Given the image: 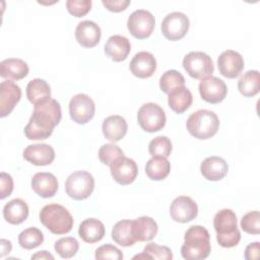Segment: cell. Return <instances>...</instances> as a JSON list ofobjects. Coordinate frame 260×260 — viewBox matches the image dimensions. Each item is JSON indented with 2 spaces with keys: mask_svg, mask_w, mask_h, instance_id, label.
I'll return each mask as SVG.
<instances>
[{
  "mask_svg": "<svg viewBox=\"0 0 260 260\" xmlns=\"http://www.w3.org/2000/svg\"><path fill=\"white\" fill-rule=\"evenodd\" d=\"M62 117L61 106L54 99L36 105L28 123L24 127V134L30 140H44L53 133Z\"/></svg>",
  "mask_w": 260,
  "mask_h": 260,
  "instance_id": "obj_1",
  "label": "cell"
},
{
  "mask_svg": "<svg viewBox=\"0 0 260 260\" xmlns=\"http://www.w3.org/2000/svg\"><path fill=\"white\" fill-rule=\"evenodd\" d=\"M208 231L201 225L190 226L184 237L181 255L186 260H202L208 257L211 246Z\"/></svg>",
  "mask_w": 260,
  "mask_h": 260,
  "instance_id": "obj_2",
  "label": "cell"
},
{
  "mask_svg": "<svg viewBox=\"0 0 260 260\" xmlns=\"http://www.w3.org/2000/svg\"><path fill=\"white\" fill-rule=\"evenodd\" d=\"M217 243L223 248H233L241 240V233L237 226V215L232 209L219 210L213 218Z\"/></svg>",
  "mask_w": 260,
  "mask_h": 260,
  "instance_id": "obj_3",
  "label": "cell"
},
{
  "mask_svg": "<svg viewBox=\"0 0 260 260\" xmlns=\"http://www.w3.org/2000/svg\"><path fill=\"white\" fill-rule=\"evenodd\" d=\"M41 222L53 234L64 235L73 226V217L62 205L52 203L45 205L40 211Z\"/></svg>",
  "mask_w": 260,
  "mask_h": 260,
  "instance_id": "obj_4",
  "label": "cell"
},
{
  "mask_svg": "<svg viewBox=\"0 0 260 260\" xmlns=\"http://www.w3.org/2000/svg\"><path fill=\"white\" fill-rule=\"evenodd\" d=\"M186 127L193 137L208 139L217 133L219 119L214 112L202 109L190 115L186 122Z\"/></svg>",
  "mask_w": 260,
  "mask_h": 260,
  "instance_id": "obj_5",
  "label": "cell"
},
{
  "mask_svg": "<svg viewBox=\"0 0 260 260\" xmlns=\"http://www.w3.org/2000/svg\"><path fill=\"white\" fill-rule=\"evenodd\" d=\"M94 189V179L86 171H76L68 176L65 182V190L69 197L75 200L88 198Z\"/></svg>",
  "mask_w": 260,
  "mask_h": 260,
  "instance_id": "obj_6",
  "label": "cell"
},
{
  "mask_svg": "<svg viewBox=\"0 0 260 260\" xmlns=\"http://www.w3.org/2000/svg\"><path fill=\"white\" fill-rule=\"evenodd\" d=\"M166 114L160 106L154 103L142 105L137 113L139 126L146 132H156L166 125Z\"/></svg>",
  "mask_w": 260,
  "mask_h": 260,
  "instance_id": "obj_7",
  "label": "cell"
},
{
  "mask_svg": "<svg viewBox=\"0 0 260 260\" xmlns=\"http://www.w3.org/2000/svg\"><path fill=\"white\" fill-rule=\"evenodd\" d=\"M183 67L195 79H203L211 76L214 70L211 58L206 53L199 51L188 53L183 59Z\"/></svg>",
  "mask_w": 260,
  "mask_h": 260,
  "instance_id": "obj_8",
  "label": "cell"
},
{
  "mask_svg": "<svg viewBox=\"0 0 260 260\" xmlns=\"http://www.w3.org/2000/svg\"><path fill=\"white\" fill-rule=\"evenodd\" d=\"M154 25V16L145 9H137L133 11L127 20L128 30L134 38L138 40L148 38L151 35Z\"/></svg>",
  "mask_w": 260,
  "mask_h": 260,
  "instance_id": "obj_9",
  "label": "cell"
},
{
  "mask_svg": "<svg viewBox=\"0 0 260 260\" xmlns=\"http://www.w3.org/2000/svg\"><path fill=\"white\" fill-rule=\"evenodd\" d=\"M188 16L180 11H174L165 16L161 22V32L170 41H179L184 38L189 29Z\"/></svg>",
  "mask_w": 260,
  "mask_h": 260,
  "instance_id": "obj_10",
  "label": "cell"
},
{
  "mask_svg": "<svg viewBox=\"0 0 260 260\" xmlns=\"http://www.w3.org/2000/svg\"><path fill=\"white\" fill-rule=\"evenodd\" d=\"M94 112L95 105L89 95L78 93L71 98L69 103V114L75 123L86 124L93 118Z\"/></svg>",
  "mask_w": 260,
  "mask_h": 260,
  "instance_id": "obj_11",
  "label": "cell"
},
{
  "mask_svg": "<svg viewBox=\"0 0 260 260\" xmlns=\"http://www.w3.org/2000/svg\"><path fill=\"white\" fill-rule=\"evenodd\" d=\"M199 93L205 102L218 104L226 96L228 88L222 79L215 76H208L201 79L199 83Z\"/></svg>",
  "mask_w": 260,
  "mask_h": 260,
  "instance_id": "obj_12",
  "label": "cell"
},
{
  "mask_svg": "<svg viewBox=\"0 0 260 260\" xmlns=\"http://www.w3.org/2000/svg\"><path fill=\"white\" fill-rule=\"evenodd\" d=\"M110 170L113 179L120 185H129L133 183L138 174V168L134 159L124 155L117 158L110 166Z\"/></svg>",
  "mask_w": 260,
  "mask_h": 260,
  "instance_id": "obj_13",
  "label": "cell"
},
{
  "mask_svg": "<svg viewBox=\"0 0 260 260\" xmlns=\"http://www.w3.org/2000/svg\"><path fill=\"white\" fill-rule=\"evenodd\" d=\"M170 214L175 221L186 223L197 216L198 206L191 197L179 196L173 200L170 206Z\"/></svg>",
  "mask_w": 260,
  "mask_h": 260,
  "instance_id": "obj_14",
  "label": "cell"
},
{
  "mask_svg": "<svg viewBox=\"0 0 260 260\" xmlns=\"http://www.w3.org/2000/svg\"><path fill=\"white\" fill-rule=\"evenodd\" d=\"M219 73L226 78H236L244 68V59L242 55L234 50L222 52L217 59Z\"/></svg>",
  "mask_w": 260,
  "mask_h": 260,
  "instance_id": "obj_15",
  "label": "cell"
},
{
  "mask_svg": "<svg viewBox=\"0 0 260 260\" xmlns=\"http://www.w3.org/2000/svg\"><path fill=\"white\" fill-rule=\"evenodd\" d=\"M20 98L21 89L16 83L10 80L2 81L0 84V117L4 118L9 115Z\"/></svg>",
  "mask_w": 260,
  "mask_h": 260,
  "instance_id": "obj_16",
  "label": "cell"
},
{
  "mask_svg": "<svg viewBox=\"0 0 260 260\" xmlns=\"http://www.w3.org/2000/svg\"><path fill=\"white\" fill-rule=\"evenodd\" d=\"M129 69L131 73L138 78H148L152 76L156 69V60L151 53L141 51L134 55L130 62Z\"/></svg>",
  "mask_w": 260,
  "mask_h": 260,
  "instance_id": "obj_17",
  "label": "cell"
},
{
  "mask_svg": "<svg viewBox=\"0 0 260 260\" xmlns=\"http://www.w3.org/2000/svg\"><path fill=\"white\" fill-rule=\"evenodd\" d=\"M101 27L91 20L80 21L75 28V39L84 48L96 46L101 40Z\"/></svg>",
  "mask_w": 260,
  "mask_h": 260,
  "instance_id": "obj_18",
  "label": "cell"
},
{
  "mask_svg": "<svg viewBox=\"0 0 260 260\" xmlns=\"http://www.w3.org/2000/svg\"><path fill=\"white\" fill-rule=\"evenodd\" d=\"M22 155L24 159L35 166H48L52 164L55 158V150L49 144H30L23 150Z\"/></svg>",
  "mask_w": 260,
  "mask_h": 260,
  "instance_id": "obj_19",
  "label": "cell"
},
{
  "mask_svg": "<svg viewBox=\"0 0 260 260\" xmlns=\"http://www.w3.org/2000/svg\"><path fill=\"white\" fill-rule=\"evenodd\" d=\"M131 51L130 41L120 35H114L110 37L105 45L106 55L115 62L124 61Z\"/></svg>",
  "mask_w": 260,
  "mask_h": 260,
  "instance_id": "obj_20",
  "label": "cell"
},
{
  "mask_svg": "<svg viewBox=\"0 0 260 260\" xmlns=\"http://www.w3.org/2000/svg\"><path fill=\"white\" fill-rule=\"evenodd\" d=\"M200 172L208 181H219L226 176L229 166L222 157L209 156L201 162Z\"/></svg>",
  "mask_w": 260,
  "mask_h": 260,
  "instance_id": "obj_21",
  "label": "cell"
},
{
  "mask_svg": "<svg viewBox=\"0 0 260 260\" xmlns=\"http://www.w3.org/2000/svg\"><path fill=\"white\" fill-rule=\"evenodd\" d=\"M31 188L39 196L50 198L53 197L58 190V181L51 173H37L31 179Z\"/></svg>",
  "mask_w": 260,
  "mask_h": 260,
  "instance_id": "obj_22",
  "label": "cell"
},
{
  "mask_svg": "<svg viewBox=\"0 0 260 260\" xmlns=\"http://www.w3.org/2000/svg\"><path fill=\"white\" fill-rule=\"evenodd\" d=\"M128 125L126 120L119 115L107 117L102 125L104 136L111 142L120 141L127 133Z\"/></svg>",
  "mask_w": 260,
  "mask_h": 260,
  "instance_id": "obj_23",
  "label": "cell"
},
{
  "mask_svg": "<svg viewBox=\"0 0 260 260\" xmlns=\"http://www.w3.org/2000/svg\"><path fill=\"white\" fill-rule=\"evenodd\" d=\"M4 219L11 224H19L28 216V206L20 198H15L6 203L3 207Z\"/></svg>",
  "mask_w": 260,
  "mask_h": 260,
  "instance_id": "obj_24",
  "label": "cell"
},
{
  "mask_svg": "<svg viewBox=\"0 0 260 260\" xmlns=\"http://www.w3.org/2000/svg\"><path fill=\"white\" fill-rule=\"evenodd\" d=\"M133 235L136 241L147 242L152 240L157 233V223L149 216H140L132 220Z\"/></svg>",
  "mask_w": 260,
  "mask_h": 260,
  "instance_id": "obj_25",
  "label": "cell"
},
{
  "mask_svg": "<svg viewBox=\"0 0 260 260\" xmlns=\"http://www.w3.org/2000/svg\"><path fill=\"white\" fill-rule=\"evenodd\" d=\"M28 74L27 64L18 58H8L0 64V75L6 79L19 80Z\"/></svg>",
  "mask_w": 260,
  "mask_h": 260,
  "instance_id": "obj_26",
  "label": "cell"
},
{
  "mask_svg": "<svg viewBox=\"0 0 260 260\" xmlns=\"http://www.w3.org/2000/svg\"><path fill=\"white\" fill-rule=\"evenodd\" d=\"M78 235L85 243H96L105 236V225L96 218L84 219L79 224Z\"/></svg>",
  "mask_w": 260,
  "mask_h": 260,
  "instance_id": "obj_27",
  "label": "cell"
},
{
  "mask_svg": "<svg viewBox=\"0 0 260 260\" xmlns=\"http://www.w3.org/2000/svg\"><path fill=\"white\" fill-rule=\"evenodd\" d=\"M193 102L191 91L184 85L175 88L168 93V104L172 111L177 114H182L187 111Z\"/></svg>",
  "mask_w": 260,
  "mask_h": 260,
  "instance_id": "obj_28",
  "label": "cell"
},
{
  "mask_svg": "<svg viewBox=\"0 0 260 260\" xmlns=\"http://www.w3.org/2000/svg\"><path fill=\"white\" fill-rule=\"evenodd\" d=\"M26 96L31 104L39 105L51 98V87L46 80L35 78L26 85Z\"/></svg>",
  "mask_w": 260,
  "mask_h": 260,
  "instance_id": "obj_29",
  "label": "cell"
},
{
  "mask_svg": "<svg viewBox=\"0 0 260 260\" xmlns=\"http://www.w3.org/2000/svg\"><path fill=\"white\" fill-rule=\"evenodd\" d=\"M112 239L122 247H129L137 242L133 235L132 220L122 219L118 221L112 230Z\"/></svg>",
  "mask_w": 260,
  "mask_h": 260,
  "instance_id": "obj_30",
  "label": "cell"
},
{
  "mask_svg": "<svg viewBox=\"0 0 260 260\" xmlns=\"http://www.w3.org/2000/svg\"><path fill=\"white\" fill-rule=\"evenodd\" d=\"M171 172V164L167 157L153 156L145 165V173L147 177L153 181L166 179Z\"/></svg>",
  "mask_w": 260,
  "mask_h": 260,
  "instance_id": "obj_31",
  "label": "cell"
},
{
  "mask_svg": "<svg viewBox=\"0 0 260 260\" xmlns=\"http://www.w3.org/2000/svg\"><path fill=\"white\" fill-rule=\"evenodd\" d=\"M239 91L246 98H251L259 92V71L249 70L238 81Z\"/></svg>",
  "mask_w": 260,
  "mask_h": 260,
  "instance_id": "obj_32",
  "label": "cell"
},
{
  "mask_svg": "<svg viewBox=\"0 0 260 260\" xmlns=\"http://www.w3.org/2000/svg\"><path fill=\"white\" fill-rule=\"evenodd\" d=\"M44 242V235L43 233L37 228H28L23 230L18 236V244L21 248L26 250H31Z\"/></svg>",
  "mask_w": 260,
  "mask_h": 260,
  "instance_id": "obj_33",
  "label": "cell"
},
{
  "mask_svg": "<svg viewBox=\"0 0 260 260\" xmlns=\"http://www.w3.org/2000/svg\"><path fill=\"white\" fill-rule=\"evenodd\" d=\"M185 85V78L177 70H168L159 78V87L161 91L169 93L177 87Z\"/></svg>",
  "mask_w": 260,
  "mask_h": 260,
  "instance_id": "obj_34",
  "label": "cell"
},
{
  "mask_svg": "<svg viewBox=\"0 0 260 260\" xmlns=\"http://www.w3.org/2000/svg\"><path fill=\"white\" fill-rule=\"evenodd\" d=\"M54 248L61 258L68 259L73 257L77 253L79 249V244L75 238L65 237L59 239L55 243Z\"/></svg>",
  "mask_w": 260,
  "mask_h": 260,
  "instance_id": "obj_35",
  "label": "cell"
},
{
  "mask_svg": "<svg viewBox=\"0 0 260 260\" xmlns=\"http://www.w3.org/2000/svg\"><path fill=\"white\" fill-rule=\"evenodd\" d=\"M148 151L152 157H168L172 151V142L167 136H157L149 142Z\"/></svg>",
  "mask_w": 260,
  "mask_h": 260,
  "instance_id": "obj_36",
  "label": "cell"
},
{
  "mask_svg": "<svg viewBox=\"0 0 260 260\" xmlns=\"http://www.w3.org/2000/svg\"><path fill=\"white\" fill-rule=\"evenodd\" d=\"M123 150L114 143L104 144L101 146L99 150V158L100 160L107 166H111L117 158L123 156Z\"/></svg>",
  "mask_w": 260,
  "mask_h": 260,
  "instance_id": "obj_37",
  "label": "cell"
},
{
  "mask_svg": "<svg viewBox=\"0 0 260 260\" xmlns=\"http://www.w3.org/2000/svg\"><path fill=\"white\" fill-rule=\"evenodd\" d=\"M242 230L251 235H258L260 233V213L257 210L246 213L241 219Z\"/></svg>",
  "mask_w": 260,
  "mask_h": 260,
  "instance_id": "obj_38",
  "label": "cell"
},
{
  "mask_svg": "<svg viewBox=\"0 0 260 260\" xmlns=\"http://www.w3.org/2000/svg\"><path fill=\"white\" fill-rule=\"evenodd\" d=\"M143 253L149 256L150 259H159V260H170L173 258L172 251L169 247L159 246L154 243L147 244L143 249Z\"/></svg>",
  "mask_w": 260,
  "mask_h": 260,
  "instance_id": "obj_39",
  "label": "cell"
},
{
  "mask_svg": "<svg viewBox=\"0 0 260 260\" xmlns=\"http://www.w3.org/2000/svg\"><path fill=\"white\" fill-rule=\"evenodd\" d=\"M66 7L70 14L75 17H82L87 14L91 8L90 0H68Z\"/></svg>",
  "mask_w": 260,
  "mask_h": 260,
  "instance_id": "obj_40",
  "label": "cell"
},
{
  "mask_svg": "<svg viewBox=\"0 0 260 260\" xmlns=\"http://www.w3.org/2000/svg\"><path fill=\"white\" fill-rule=\"evenodd\" d=\"M94 257L98 260H121L123 259V254L117 247L110 244H106L99 247L95 250Z\"/></svg>",
  "mask_w": 260,
  "mask_h": 260,
  "instance_id": "obj_41",
  "label": "cell"
},
{
  "mask_svg": "<svg viewBox=\"0 0 260 260\" xmlns=\"http://www.w3.org/2000/svg\"><path fill=\"white\" fill-rule=\"evenodd\" d=\"M13 190V179L9 174H0V199H5Z\"/></svg>",
  "mask_w": 260,
  "mask_h": 260,
  "instance_id": "obj_42",
  "label": "cell"
},
{
  "mask_svg": "<svg viewBox=\"0 0 260 260\" xmlns=\"http://www.w3.org/2000/svg\"><path fill=\"white\" fill-rule=\"evenodd\" d=\"M103 5L112 12H121L131 3L130 0H103Z\"/></svg>",
  "mask_w": 260,
  "mask_h": 260,
  "instance_id": "obj_43",
  "label": "cell"
},
{
  "mask_svg": "<svg viewBox=\"0 0 260 260\" xmlns=\"http://www.w3.org/2000/svg\"><path fill=\"white\" fill-rule=\"evenodd\" d=\"M245 258L248 260H257L259 258V242L251 243L246 247Z\"/></svg>",
  "mask_w": 260,
  "mask_h": 260,
  "instance_id": "obj_44",
  "label": "cell"
},
{
  "mask_svg": "<svg viewBox=\"0 0 260 260\" xmlns=\"http://www.w3.org/2000/svg\"><path fill=\"white\" fill-rule=\"evenodd\" d=\"M0 245H1V253H0V257H4L6 254H9L11 252L12 249V245L10 243V241L5 240V239H1L0 241Z\"/></svg>",
  "mask_w": 260,
  "mask_h": 260,
  "instance_id": "obj_45",
  "label": "cell"
},
{
  "mask_svg": "<svg viewBox=\"0 0 260 260\" xmlns=\"http://www.w3.org/2000/svg\"><path fill=\"white\" fill-rule=\"evenodd\" d=\"M31 259H41V260H43V259H51V260H53L54 256L52 254H50L49 252L44 250V251H40V252L36 253L35 255H32Z\"/></svg>",
  "mask_w": 260,
  "mask_h": 260,
  "instance_id": "obj_46",
  "label": "cell"
}]
</instances>
